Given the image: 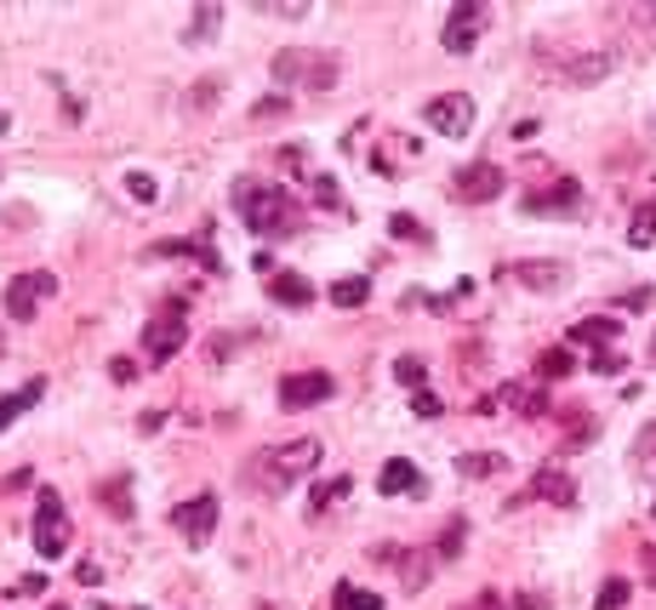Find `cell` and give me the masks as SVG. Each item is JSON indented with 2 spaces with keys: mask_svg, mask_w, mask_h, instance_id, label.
Returning a JSON list of instances; mask_svg holds the SVG:
<instances>
[{
  "mask_svg": "<svg viewBox=\"0 0 656 610\" xmlns=\"http://www.w3.org/2000/svg\"><path fill=\"white\" fill-rule=\"evenodd\" d=\"M240 217L258 240H286L302 228V200H291L274 183H240Z\"/></svg>",
  "mask_w": 656,
  "mask_h": 610,
  "instance_id": "cell-1",
  "label": "cell"
},
{
  "mask_svg": "<svg viewBox=\"0 0 656 610\" xmlns=\"http://www.w3.org/2000/svg\"><path fill=\"white\" fill-rule=\"evenodd\" d=\"M320 456H325V445L314 434H302V440H286V445H274L269 456H258V463H251V479L263 486V474H269V491H286L291 479L320 468Z\"/></svg>",
  "mask_w": 656,
  "mask_h": 610,
  "instance_id": "cell-2",
  "label": "cell"
},
{
  "mask_svg": "<svg viewBox=\"0 0 656 610\" xmlns=\"http://www.w3.org/2000/svg\"><path fill=\"white\" fill-rule=\"evenodd\" d=\"M269 69H274V81H281V86H291V81L314 86V92H332L337 86V58L332 52H281Z\"/></svg>",
  "mask_w": 656,
  "mask_h": 610,
  "instance_id": "cell-3",
  "label": "cell"
},
{
  "mask_svg": "<svg viewBox=\"0 0 656 610\" xmlns=\"http://www.w3.org/2000/svg\"><path fill=\"white\" fill-rule=\"evenodd\" d=\"M35 553L40 559H63L69 553V514H63V497L52 486L35 497Z\"/></svg>",
  "mask_w": 656,
  "mask_h": 610,
  "instance_id": "cell-4",
  "label": "cell"
},
{
  "mask_svg": "<svg viewBox=\"0 0 656 610\" xmlns=\"http://www.w3.org/2000/svg\"><path fill=\"white\" fill-rule=\"evenodd\" d=\"M171 530H178L189 548H206V542H212V530H217V497L206 491V497L178 502V507H171Z\"/></svg>",
  "mask_w": 656,
  "mask_h": 610,
  "instance_id": "cell-5",
  "label": "cell"
},
{
  "mask_svg": "<svg viewBox=\"0 0 656 610\" xmlns=\"http://www.w3.org/2000/svg\"><path fill=\"white\" fill-rule=\"evenodd\" d=\"M502 183H509V177H502V166H491V160H468L457 177H451V194L468 200V206H486V200L502 194Z\"/></svg>",
  "mask_w": 656,
  "mask_h": 610,
  "instance_id": "cell-6",
  "label": "cell"
},
{
  "mask_svg": "<svg viewBox=\"0 0 656 610\" xmlns=\"http://www.w3.org/2000/svg\"><path fill=\"white\" fill-rule=\"evenodd\" d=\"M422 120L434 125L440 137H468V125H474V97H463V92L428 97V109H422Z\"/></svg>",
  "mask_w": 656,
  "mask_h": 610,
  "instance_id": "cell-7",
  "label": "cell"
},
{
  "mask_svg": "<svg viewBox=\"0 0 656 610\" xmlns=\"http://www.w3.org/2000/svg\"><path fill=\"white\" fill-rule=\"evenodd\" d=\"M332 394H337L332 371H291V376H281V405H286V411L320 405V399H332Z\"/></svg>",
  "mask_w": 656,
  "mask_h": 610,
  "instance_id": "cell-8",
  "label": "cell"
},
{
  "mask_svg": "<svg viewBox=\"0 0 656 610\" xmlns=\"http://www.w3.org/2000/svg\"><path fill=\"white\" fill-rule=\"evenodd\" d=\"M525 212H532V217H576V212H583V183L560 177L553 189H532V194H525Z\"/></svg>",
  "mask_w": 656,
  "mask_h": 610,
  "instance_id": "cell-9",
  "label": "cell"
},
{
  "mask_svg": "<svg viewBox=\"0 0 656 610\" xmlns=\"http://www.w3.org/2000/svg\"><path fill=\"white\" fill-rule=\"evenodd\" d=\"M486 23H491V7H451L445 12V52H474V40H479V29H486Z\"/></svg>",
  "mask_w": 656,
  "mask_h": 610,
  "instance_id": "cell-10",
  "label": "cell"
},
{
  "mask_svg": "<svg viewBox=\"0 0 656 610\" xmlns=\"http://www.w3.org/2000/svg\"><path fill=\"white\" fill-rule=\"evenodd\" d=\"M58 291V279L52 274H17L12 286H7V314L12 320H35V309H40V297H52Z\"/></svg>",
  "mask_w": 656,
  "mask_h": 610,
  "instance_id": "cell-11",
  "label": "cell"
},
{
  "mask_svg": "<svg viewBox=\"0 0 656 610\" xmlns=\"http://www.w3.org/2000/svg\"><path fill=\"white\" fill-rule=\"evenodd\" d=\"M509 279H520L525 291L553 297V291H565V286H571V268H565V263H553V258H532V263H509Z\"/></svg>",
  "mask_w": 656,
  "mask_h": 610,
  "instance_id": "cell-12",
  "label": "cell"
},
{
  "mask_svg": "<svg viewBox=\"0 0 656 610\" xmlns=\"http://www.w3.org/2000/svg\"><path fill=\"white\" fill-rule=\"evenodd\" d=\"M143 348H148V360H171V354L183 348V302L178 309H166V314H155L148 320V332H143Z\"/></svg>",
  "mask_w": 656,
  "mask_h": 610,
  "instance_id": "cell-13",
  "label": "cell"
},
{
  "mask_svg": "<svg viewBox=\"0 0 656 610\" xmlns=\"http://www.w3.org/2000/svg\"><path fill=\"white\" fill-rule=\"evenodd\" d=\"M377 559H383V565L399 576V588L406 594H417V588H428V553H417V548H377Z\"/></svg>",
  "mask_w": 656,
  "mask_h": 610,
  "instance_id": "cell-14",
  "label": "cell"
},
{
  "mask_svg": "<svg viewBox=\"0 0 656 610\" xmlns=\"http://www.w3.org/2000/svg\"><path fill=\"white\" fill-rule=\"evenodd\" d=\"M377 491H383V497H422L428 479L417 474V463H406V456H389L383 474H377Z\"/></svg>",
  "mask_w": 656,
  "mask_h": 610,
  "instance_id": "cell-15",
  "label": "cell"
},
{
  "mask_svg": "<svg viewBox=\"0 0 656 610\" xmlns=\"http://www.w3.org/2000/svg\"><path fill=\"white\" fill-rule=\"evenodd\" d=\"M269 297L281 302V309H309V302H314V286H309V274L281 268V274L269 279Z\"/></svg>",
  "mask_w": 656,
  "mask_h": 610,
  "instance_id": "cell-16",
  "label": "cell"
},
{
  "mask_svg": "<svg viewBox=\"0 0 656 610\" xmlns=\"http://www.w3.org/2000/svg\"><path fill=\"white\" fill-rule=\"evenodd\" d=\"M617 337H622V325H617V320H605V314L571 325V343H576V348H594V354H611Z\"/></svg>",
  "mask_w": 656,
  "mask_h": 610,
  "instance_id": "cell-17",
  "label": "cell"
},
{
  "mask_svg": "<svg viewBox=\"0 0 656 610\" xmlns=\"http://www.w3.org/2000/svg\"><path fill=\"white\" fill-rule=\"evenodd\" d=\"M491 405H514V411L537 417L542 405H548V394H542L537 383H502V394H497V399H479V411H491Z\"/></svg>",
  "mask_w": 656,
  "mask_h": 610,
  "instance_id": "cell-18",
  "label": "cell"
},
{
  "mask_svg": "<svg viewBox=\"0 0 656 610\" xmlns=\"http://www.w3.org/2000/svg\"><path fill=\"white\" fill-rule=\"evenodd\" d=\"M355 497V474H337V479H320V486L309 491V519H320V514H332L337 502H348Z\"/></svg>",
  "mask_w": 656,
  "mask_h": 610,
  "instance_id": "cell-19",
  "label": "cell"
},
{
  "mask_svg": "<svg viewBox=\"0 0 656 610\" xmlns=\"http://www.w3.org/2000/svg\"><path fill=\"white\" fill-rule=\"evenodd\" d=\"M46 399V376H35V383H23V388H12V394H0V434L29 411V405H40Z\"/></svg>",
  "mask_w": 656,
  "mask_h": 610,
  "instance_id": "cell-20",
  "label": "cell"
},
{
  "mask_svg": "<svg viewBox=\"0 0 656 610\" xmlns=\"http://www.w3.org/2000/svg\"><path fill=\"white\" fill-rule=\"evenodd\" d=\"M532 497H542V502H560V507H571V502H576V486H571V474H560V468H542V474L532 479Z\"/></svg>",
  "mask_w": 656,
  "mask_h": 610,
  "instance_id": "cell-21",
  "label": "cell"
},
{
  "mask_svg": "<svg viewBox=\"0 0 656 610\" xmlns=\"http://www.w3.org/2000/svg\"><path fill=\"white\" fill-rule=\"evenodd\" d=\"M457 474H463V479H491V474H509V456H502V451H463V456H457Z\"/></svg>",
  "mask_w": 656,
  "mask_h": 610,
  "instance_id": "cell-22",
  "label": "cell"
},
{
  "mask_svg": "<svg viewBox=\"0 0 656 610\" xmlns=\"http://www.w3.org/2000/svg\"><path fill=\"white\" fill-rule=\"evenodd\" d=\"M628 463H634V474L645 479V486H656V422L640 428V440H634V451H628Z\"/></svg>",
  "mask_w": 656,
  "mask_h": 610,
  "instance_id": "cell-23",
  "label": "cell"
},
{
  "mask_svg": "<svg viewBox=\"0 0 656 610\" xmlns=\"http://www.w3.org/2000/svg\"><path fill=\"white\" fill-rule=\"evenodd\" d=\"M251 120H258V125H281V120H291V97H286V92L258 97V104H251Z\"/></svg>",
  "mask_w": 656,
  "mask_h": 610,
  "instance_id": "cell-24",
  "label": "cell"
},
{
  "mask_svg": "<svg viewBox=\"0 0 656 610\" xmlns=\"http://www.w3.org/2000/svg\"><path fill=\"white\" fill-rule=\"evenodd\" d=\"M332 610H383V599H377L371 588H355V582H337Z\"/></svg>",
  "mask_w": 656,
  "mask_h": 610,
  "instance_id": "cell-25",
  "label": "cell"
},
{
  "mask_svg": "<svg viewBox=\"0 0 656 610\" xmlns=\"http://www.w3.org/2000/svg\"><path fill=\"white\" fill-rule=\"evenodd\" d=\"M366 279L360 274H348V279H337V286H332V302H337V309H360V302H366Z\"/></svg>",
  "mask_w": 656,
  "mask_h": 610,
  "instance_id": "cell-26",
  "label": "cell"
},
{
  "mask_svg": "<svg viewBox=\"0 0 656 610\" xmlns=\"http://www.w3.org/2000/svg\"><path fill=\"white\" fill-rule=\"evenodd\" d=\"M605 74H611V58H599V52H594V58H576L571 81H576V86H588V81H605Z\"/></svg>",
  "mask_w": 656,
  "mask_h": 610,
  "instance_id": "cell-27",
  "label": "cell"
},
{
  "mask_svg": "<svg viewBox=\"0 0 656 610\" xmlns=\"http://www.w3.org/2000/svg\"><path fill=\"white\" fill-rule=\"evenodd\" d=\"M628 240H634V246H651V240H656V206H640V212H634V223H628Z\"/></svg>",
  "mask_w": 656,
  "mask_h": 610,
  "instance_id": "cell-28",
  "label": "cell"
},
{
  "mask_svg": "<svg viewBox=\"0 0 656 610\" xmlns=\"http://www.w3.org/2000/svg\"><path fill=\"white\" fill-rule=\"evenodd\" d=\"M126 189H132L138 206H155V200H160V189H155V177H148V171H126Z\"/></svg>",
  "mask_w": 656,
  "mask_h": 610,
  "instance_id": "cell-29",
  "label": "cell"
},
{
  "mask_svg": "<svg viewBox=\"0 0 656 610\" xmlns=\"http://www.w3.org/2000/svg\"><path fill=\"white\" fill-rule=\"evenodd\" d=\"M628 594H634V588H628V582H622V576H611V582H605V588H599V599H594V610H622V605H628Z\"/></svg>",
  "mask_w": 656,
  "mask_h": 610,
  "instance_id": "cell-30",
  "label": "cell"
},
{
  "mask_svg": "<svg viewBox=\"0 0 656 610\" xmlns=\"http://www.w3.org/2000/svg\"><path fill=\"white\" fill-rule=\"evenodd\" d=\"M571 366H576V360H571V348H548L542 360H537V371H542V376H565Z\"/></svg>",
  "mask_w": 656,
  "mask_h": 610,
  "instance_id": "cell-31",
  "label": "cell"
},
{
  "mask_svg": "<svg viewBox=\"0 0 656 610\" xmlns=\"http://www.w3.org/2000/svg\"><path fill=\"white\" fill-rule=\"evenodd\" d=\"M394 376H399V383H406L412 394H422V360H417V354H406V360L394 366Z\"/></svg>",
  "mask_w": 656,
  "mask_h": 610,
  "instance_id": "cell-32",
  "label": "cell"
},
{
  "mask_svg": "<svg viewBox=\"0 0 656 610\" xmlns=\"http://www.w3.org/2000/svg\"><path fill=\"white\" fill-rule=\"evenodd\" d=\"M389 235H394V240H428V228H422V223H412V217H399V212H394V217H389Z\"/></svg>",
  "mask_w": 656,
  "mask_h": 610,
  "instance_id": "cell-33",
  "label": "cell"
},
{
  "mask_svg": "<svg viewBox=\"0 0 656 610\" xmlns=\"http://www.w3.org/2000/svg\"><path fill=\"white\" fill-rule=\"evenodd\" d=\"M217 17H223L217 7H200V12H194V29H189V40H206V35L217 29Z\"/></svg>",
  "mask_w": 656,
  "mask_h": 610,
  "instance_id": "cell-34",
  "label": "cell"
},
{
  "mask_svg": "<svg viewBox=\"0 0 656 610\" xmlns=\"http://www.w3.org/2000/svg\"><path fill=\"white\" fill-rule=\"evenodd\" d=\"M463 537H468V525H463V519H451V530L440 537V559H451V553H457V548H463Z\"/></svg>",
  "mask_w": 656,
  "mask_h": 610,
  "instance_id": "cell-35",
  "label": "cell"
},
{
  "mask_svg": "<svg viewBox=\"0 0 656 610\" xmlns=\"http://www.w3.org/2000/svg\"><path fill=\"white\" fill-rule=\"evenodd\" d=\"M314 194H320V206H325V212H343V200H337V183H332V177H314Z\"/></svg>",
  "mask_w": 656,
  "mask_h": 610,
  "instance_id": "cell-36",
  "label": "cell"
},
{
  "mask_svg": "<svg viewBox=\"0 0 656 610\" xmlns=\"http://www.w3.org/2000/svg\"><path fill=\"white\" fill-rule=\"evenodd\" d=\"M109 376H115V383H138V360H126V354H120V360H109Z\"/></svg>",
  "mask_w": 656,
  "mask_h": 610,
  "instance_id": "cell-37",
  "label": "cell"
},
{
  "mask_svg": "<svg viewBox=\"0 0 656 610\" xmlns=\"http://www.w3.org/2000/svg\"><path fill=\"white\" fill-rule=\"evenodd\" d=\"M104 497H109V507H115V514H126V519H132V491H120V486H104Z\"/></svg>",
  "mask_w": 656,
  "mask_h": 610,
  "instance_id": "cell-38",
  "label": "cell"
},
{
  "mask_svg": "<svg viewBox=\"0 0 656 610\" xmlns=\"http://www.w3.org/2000/svg\"><path fill=\"white\" fill-rule=\"evenodd\" d=\"M412 405H417V417H440V411H445V405H440V394H428V388H422Z\"/></svg>",
  "mask_w": 656,
  "mask_h": 610,
  "instance_id": "cell-39",
  "label": "cell"
},
{
  "mask_svg": "<svg viewBox=\"0 0 656 610\" xmlns=\"http://www.w3.org/2000/svg\"><path fill=\"white\" fill-rule=\"evenodd\" d=\"M281 166H286L291 177H302V171H309V166H302V148H281Z\"/></svg>",
  "mask_w": 656,
  "mask_h": 610,
  "instance_id": "cell-40",
  "label": "cell"
},
{
  "mask_svg": "<svg viewBox=\"0 0 656 610\" xmlns=\"http://www.w3.org/2000/svg\"><path fill=\"white\" fill-rule=\"evenodd\" d=\"M594 371H605V376L622 371V354H594Z\"/></svg>",
  "mask_w": 656,
  "mask_h": 610,
  "instance_id": "cell-41",
  "label": "cell"
},
{
  "mask_svg": "<svg viewBox=\"0 0 656 610\" xmlns=\"http://www.w3.org/2000/svg\"><path fill=\"white\" fill-rule=\"evenodd\" d=\"M263 12H274V17H309V7H297V0H291V7H274V0H269Z\"/></svg>",
  "mask_w": 656,
  "mask_h": 610,
  "instance_id": "cell-42",
  "label": "cell"
},
{
  "mask_svg": "<svg viewBox=\"0 0 656 610\" xmlns=\"http://www.w3.org/2000/svg\"><path fill=\"white\" fill-rule=\"evenodd\" d=\"M645 302H651V291L640 286V291H622V309H645Z\"/></svg>",
  "mask_w": 656,
  "mask_h": 610,
  "instance_id": "cell-43",
  "label": "cell"
},
{
  "mask_svg": "<svg viewBox=\"0 0 656 610\" xmlns=\"http://www.w3.org/2000/svg\"><path fill=\"white\" fill-rule=\"evenodd\" d=\"M468 610H502V599H497V594H479V599H474Z\"/></svg>",
  "mask_w": 656,
  "mask_h": 610,
  "instance_id": "cell-44",
  "label": "cell"
},
{
  "mask_svg": "<svg viewBox=\"0 0 656 610\" xmlns=\"http://www.w3.org/2000/svg\"><path fill=\"white\" fill-rule=\"evenodd\" d=\"M7 125H12V115H7V109H0V132H7Z\"/></svg>",
  "mask_w": 656,
  "mask_h": 610,
  "instance_id": "cell-45",
  "label": "cell"
},
{
  "mask_svg": "<svg viewBox=\"0 0 656 610\" xmlns=\"http://www.w3.org/2000/svg\"><path fill=\"white\" fill-rule=\"evenodd\" d=\"M651 582H656V559H651Z\"/></svg>",
  "mask_w": 656,
  "mask_h": 610,
  "instance_id": "cell-46",
  "label": "cell"
},
{
  "mask_svg": "<svg viewBox=\"0 0 656 610\" xmlns=\"http://www.w3.org/2000/svg\"><path fill=\"white\" fill-rule=\"evenodd\" d=\"M651 354H656V343H651Z\"/></svg>",
  "mask_w": 656,
  "mask_h": 610,
  "instance_id": "cell-47",
  "label": "cell"
},
{
  "mask_svg": "<svg viewBox=\"0 0 656 610\" xmlns=\"http://www.w3.org/2000/svg\"><path fill=\"white\" fill-rule=\"evenodd\" d=\"M651 12H656V7H651Z\"/></svg>",
  "mask_w": 656,
  "mask_h": 610,
  "instance_id": "cell-48",
  "label": "cell"
}]
</instances>
